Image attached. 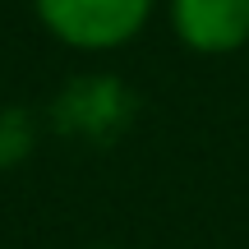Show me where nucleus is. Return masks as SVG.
Masks as SVG:
<instances>
[{
    "mask_svg": "<svg viewBox=\"0 0 249 249\" xmlns=\"http://www.w3.org/2000/svg\"><path fill=\"white\" fill-rule=\"evenodd\" d=\"M171 28L198 55H231L249 42V0H171Z\"/></svg>",
    "mask_w": 249,
    "mask_h": 249,
    "instance_id": "f03ea898",
    "label": "nucleus"
},
{
    "mask_svg": "<svg viewBox=\"0 0 249 249\" xmlns=\"http://www.w3.org/2000/svg\"><path fill=\"white\" fill-rule=\"evenodd\" d=\"M157 0H33L42 28L74 51H116L143 33Z\"/></svg>",
    "mask_w": 249,
    "mask_h": 249,
    "instance_id": "f257e3e1",
    "label": "nucleus"
}]
</instances>
